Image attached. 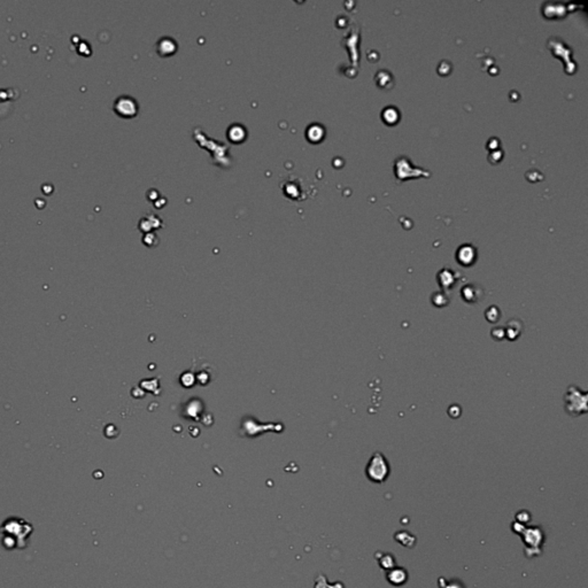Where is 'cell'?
<instances>
[{"mask_svg":"<svg viewBox=\"0 0 588 588\" xmlns=\"http://www.w3.org/2000/svg\"><path fill=\"white\" fill-rule=\"evenodd\" d=\"M587 392L581 389L579 386L571 385L567 387L564 394V409L566 414L578 417V416L587 412Z\"/></svg>","mask_w":588,"mask_h":588,"instance_id":"1","label":"cell"},{"mask_svg":"<svg viewBox=\"0 0 588 588\" xmlns=\"http://www.w3.org/2000/svg\"><path fill=\"white\" fill-rule=\"evenodd\" d=\"M391 474V467L387 458L381 452H375L365 467V475L375 484H383L387 480Z\"/></svg>","mask_w":588,"mask_h":588,"instance_id":"2","label":"cell"},{"mask_svg":"<svg viewBox=\"0 0 588 588\" xmlns=\"http://www.w3.org/2000/svg\"><path fill=\"white\" fill-rule=\"evenodd\" d=\"M513 530L515 533L520 534L523 538L525 546H526V551H533V556L534 551H538V554L541 553L540 547L543 543V531L540 527H525V525L514 523Z\"/></svg>","mask_w":588,"mask_h":588,"instance_id":"3","label":"cell"},{"mask_svg":"<svg viewBox=\"0 0 588 588\" xmlns=\"http://www.w3.org/2000/svg\"><path fill=\"white\" fill-rule=\"evenodd\" d=\"M114 111L122 117H132L137 114L138 105L134 98L121 95L114 102Z\"/></svg>","mask_w":588,"mask_h":588,"instance_id":"4","label":"cell"},{"mask_svg":"<svg viewBox=\"0 0 588 588\" xmlns=\"http://www.w3.org/2000/svg\"><path fill=\"white\" fill-rule=\"evenodd\" d=\"M456 259L463 267H470L477 259V250L471 245H463L457 249Z\"/></svg>","mask_w":588,"mask_h":588,"instance_id":"5","label":"cell"},{"mask_svg":"<svg viewBox=\"0 0 588 588\" xmlns=\"http://www.w3.org/2000/svg\"><path fill=\"white\" fill-rule=\"evenodd\" d=\"M408 577L409 574L407 570L404 569V567L394 566L393 569L386 571V580H387L392 586L395 587H400L407 583Z\"/></svg>","mask_w":588,"mask_h":588,"instance_id":"6","label":"cell"},{"mask_svg":"<svg viewBox=\"0 0 588 588\" xmlns=\"http://www.w3.org/2000/svg\"><path fill=\"white\" fill-rule=\"evenodd\" d=\"M483 295H484L483 290H481L480 287H478L477 285H475V284H468V285L462 287L461 296H462V299H463L464 301L468 303H475V302L480 301L481 298H483Z\"/></svg>","mask_w":588,"mask_h":588,"instance_id":"7","label":"cell"},{"mask_svg":"<svg viewBox=\"0 0 588 588\" xmlns=\"http://www.w3.org/2000/svg\"><path fill=\"white\" fill-rule=\"evenodd\" d=\"M437 279H438L439 286H440L442 290L444 291L452 290L457 282L456 272H454V270H452V269L445 268L438 272Z\"/></svg>","mask_w":588,"mask_h":588,"instance_id":"8","label":"cell"},{"mask_svg":"<svg viewBox=\"0 0 588 588\" xmlns=\"http://www.w3.org/2000/svg\"><path fill=\"white\" fill-rule=\"evenodd\" d=\"M521 331H523V323L517 318L509 320V322L507 323V326L504 328L505 337L511 340V341L516 340L518 337L521 335Z\"/></svg>","mask_w":588,"mask_h":588,"instance_id":"9","label":"cell"},{"mask_svg":"<svg viewBox=\"0 0 588 588\" xmlns=\"http://www.w3.org/2000/svg\"><path fill=\"white\" fill-rule=\"evenodd\" d=\"M375 556H376V558H377L379 566H381L383 570L388 571V570L393 569L394 566H396L395 557L393 556L392 554H388V553L385 554V553H381V551H378Z\"/></svg>","mask_w":588,"mask_h":588,"instance_id":"10","label":"cell"},{"mask_svg":"<svg viewBox=\"0 0 588 588\" xmlns=\"http://www.w3.org/2000/svg\"><path fill=\"white\" fill-rule=\"evenodd\" d=\"M394 539L398 541L400 544H402V546H405L407 548H412L416 543L415 536H412L410 532H408V531L396 532L395 536H394Z\"/></svg>","mask_w":588,"mask_h":588,"instance_id":"11","label":"cell"},{"mask_svg":"<svg viewBox=\"0 0 588 588\" xmlns=\"http://www.w3.org/2000/svg\"><path fill=\"white\" fill-rule=\"evenodd\" d=\"M314 588H345V585H343L342 583H340V581L330 584L328 581V578H326L324 574L320 573L316 577L315 584H314Z\"/></svg>","mask_w":588,"mask_h":588,"instance_id":"12","label":"cell"},{"mask_svg":"<svg viewBox=\"0 0 588 588\" xmlns=\"http://www.w3.org/2000/svg\"><path fill=\"white\" fill-rule=\"evenodd\" d=\"M227 136H229V139L231 141H234V143H239V141H243L245 139V128L240 127V125H233V127L230 128L229 132H227Z\"/></svg>","mask_w":588,"mask_h":588,"instance_id":"13","label":"cell"},{"mask_svg":"<svg viewBox=\"0 0 588 588\" xmlns=\"http://www.w3.org/2000/svg\"><path fill=\"white\" fill-rule=\"evenodd\" d=\"M431 302L433 303L435 307H438V308H442V307L448 305L449 299L444 292H435L432 294Z\"/></svg>","mask_w":588,"mask_h":588,"instance_id":"14","label":"cell"},{"mask_svg":"<svg viewBox=\"0 0 588 588\" xmlns=\"http://www.w3.org/2000/svg\"><path fill=\"white\" fill-rule=\"evenodd\" d=\"M323 135H324V130H323L322 127H318V129H317V124L312 125V127H309L308 130H307V137L312 141L320 140Z\"/></svg>","mask_w":588,"mask_h":588,"instance_id":"15","label":"cell"},{"mask_svg":"<svg viewBox=\"0 0 588 588\" xmlns=\"http://www.w3.org/2000/svg\"><path fill=\"white\" fill-rule=\"evenodd\" d=\"M383 117H384V121L387 122V123H389V124L395 123L399 118L398 110L394 107L385 108L384 112H383Z\"/></svg>","mask_w":588,"mask_h":588,"instance_id":"16","label":"cell"},{"mask_svg":"<svg viewBox=\"0 0 588 588\" xmlns=\"http://www.w3.org/2000/svg\"><path fill=\"white\" fill-rule=\"evenodd\" d=\"M485 316H486V319L488 320V322L497 323L501 317V312H500V309H498V307L491 306L490 308L485 312Z\"/></svg>","mask_w":588,"mask_h":588,"instance_id":"17","label":"cell"},{"mask_svg":"<svg viewBox=\"0 0 588 588\" xmlns=\"http://www.w3.org/2000/svg\"><path fill=\"white\" fill-rule=\"evenodd\" d=\"M438 584L440 588H465L464 585L457 579H452L451 581H447L445 578H439Z\"/></svg>","mask_w":588,"mask_h":588,"instance_id":"18","label":"cell"},{"mask_svg":"<svg viewBox=\"0 0 588 588\" xmlns=\"http://www.w3.org/2000/svg\"><path fill=\"white\" fill-rule=\"evenodd\" d=\"M531 520V515L526 510H521L516 514V523L525 525Z\"/></svg>","mask_w":588,"mask_h":588,"instance_id":"19","label":"cell"},{"mask_svg":"<svg viewBox=\"0 0 588 588\" xmlns=\"http://www.w3.org/2000/svg\"><path fill=\"white\" fill-rule=\"evenodd\" d=\"M491 336L493 337V339L498 340V341H501V340H503L505 338L504 328H501V326H497V328H494L491 331Z\"/></svg>","mask_w":588,"mask_h":588,"instance_id":"20","label":"cell"}]
</instances>
